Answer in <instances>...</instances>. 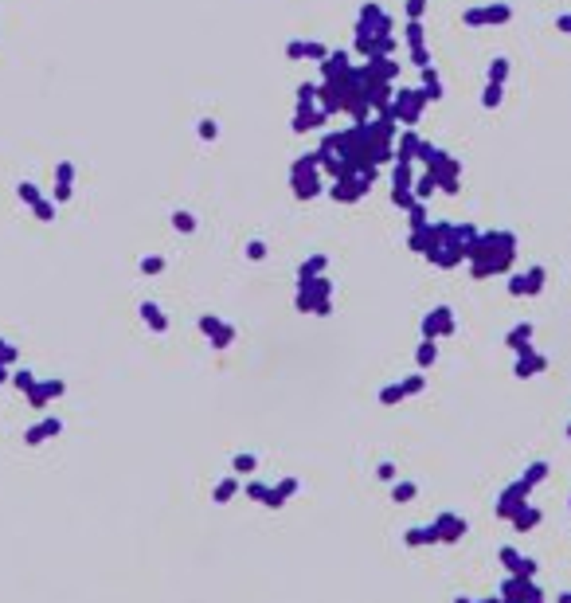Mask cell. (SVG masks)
<instances>
[{"label":"cell","mask_w":571,"mask_h":603,"mask_svg":"<svg viewBox=\"0 0 571 603\" xmlns=\"http://www.w3.org/2000/svg\"><path fill=\"white\" fill-rule=\"evenodd\" d=\"M71 165H59V196H71Z\"/></svg>","instance_id":"1"},{"label":"cell","mask_w":571,"mask_h":603,"mask_svg":"<svg viewBox=\"0 0 571 603\" xmlns=\"http://www.w3.org/2000/svg\"><path fill=\"white\" fill-rule=\"evenodd\" d=\"M157 270H165V259H145V275H157Z\"/></svg>","instance_id":"2"}]
</instances>
